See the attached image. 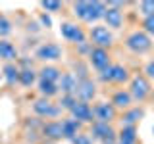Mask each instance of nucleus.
<instances>
[{"label": "nucleus", "mask_w": 154, "mask_h": 144, "mask_svg": "<svg viewBox=\"0 0 154 144\" xmlns=\"http://www.w3.org/2000/svg\"><path fill=\"white\" fill-rule=\"evenodd\" d=\"M104 12H106V4L104 2H75L73 4V14L75 17H79L81 21H87V23H94L98 19L104 17Z\"/></svg>", "instance_id": "f257e3e1"}, {"label": "nucleus", "mask_w": 154, "mask_h": 144, "mask_svg": "<svg viewBox=\"0 0 154 144\" xmlns=\"http://www.w3.org/2000/svg\"><path fill=\"white\" fill-rule=\"evenodd\" d=\"M89 40L94 48H104V50H108V48L114 44V35L106 25H94V27H91V31H89Z\"/></svg>", "instance_id": "f03ea898"}, {"label": "nucleus", "mask_w": 154, "mask_h": 144, "mask_svg": "<svg viewBox=\"0 0 154 144\" xmlns=\"http://www.w3.org/2000/svg\"><path fill=\"white\" fill-rule=\"evenodd\" d=\"M125 46L133 52V54H144L152 48V40L144 31H133L131 35L125 38Z\"/></svg>", "instance_id": "7ed1b4c3"}, {"label": "nucleus", "mask_w": 154, "mask_h": 144, "mask_svg": "<svg viewBox=\"0 0 154 144\" xmlns=\"http://www.w3.org/2000/svg\"><path fill=\"white\" fill-rule=\"evenodd\" d=\"M98 79L102 81V83L122 85V83H125V81H129V71H127V67H123L119 64H112L110 67H106L104 71H100Z\"/></svg>", "instance_id": "20e7f679"}, {"label": "nucleus", "mask_w": 154, "mask_h": 144, "mask_svg": "<svg viewBox=\"0 0 154 144\" xmlns=\"http://www.w3.org/2000/svg\"><path fill=\"white\" fill-rule=\"evenodd\" d=\"M33 112L37 113V117H42V119H56L60 117L62 110L60 106L54 104L50 98H38L33 102Z\"/></svg>", "instance_id": "39448f33"}, {"label": "nucleus", "mask_w": 154, "mask_h": 144, "mask_svg": "<svg viewBox=\"0 0 154 144\" xmlns=\"http://www.w3.org/2000/svg\"><path fill=\"white\" fill-rule=\"evenodd\" d=\"M129 94H131V98L137 100V102L146 100L148 94H150V81L144 75H135L131 79V85H129Z\"/></svg>", "instance_id": "423d86ee"}, {"label": "nucleus", "mask_w": 154, "mask_h": 144, "mask_svg": "<svg viewBox=\"0 0 154 144\" xmlns=\"http://www.w3.org/2000/svg\"><path fill=\"white\" fill-rule=\"evenodd\" d=\"M60 35L66 38L67 42H73V44H81V42L87 40V35L83 31V27H79L77 23H62L60 25Z\"/></svg>", "instance_id": "0eeeda50"}, {"label": "nucleus", "mask_w": 154, "mask_h": 144, "mask_svg": "<svg viewBox=\"0 0 154 144\" xmlns=\"http://www.w3.org/2000/svg\"><path fill=\"white\" fill-rule=\"evenodd\" d=\"M93 113H94V121L106 123V125H110L116 117H118V110L114 108L112 102H98L93 108Z\"/></svg>", "instance_id": "6e6552de"}, {"label": "nucleus", "mask_w": 154, "mask_h": 144, "mask_svg": "<svg viewBox=\"0 0 154 144\" xmlns=\"http://www.w3.org/2000/svg\"><path fill=\"white\" fill-rule=\"evenodd\" d=\"M69 117L77 119L81 125H83V123H94L93 106H91L89 102H81V100H77V104L71 108V112H69Z\"/></svg>", "instance_id": "1a4fd4ad"}, {"label": "nucleus", "mask_w": 154, "mask_h": 144, "mask_svg": "<svg viewBox=\"0 0 154 144\" xmlns=\"http://www.w3.org/2000/svg\"><path fill=\"white\" fill-rule=\"evenodd\" d=\"M89 62H91V65H93L98 73L104 71L106 67L112 65V64H110V54H108V50H104V48H91Z\"/></svg>", "instance_id": "9d476101"}, {"label": "nucleus", "mask_w": 154, "mask_h": 144, "mask_svg": "<svg viewBox=\"0 0 154 144\" xmlns=\"http://www.w3.org/2000/svg\"><path fill=\"white\" fill-rule=\"evenodd\" d=\"M37 60H42V62H56L62 58V48L54 44V42H45L37 48Z\"/></svg>", "instance_id": "9b49d317"}, {"label": "nucleus", "mask_w": 154, "mask_h": 144, "mask_svg": "<svg viewBox=\"0 0 154 144\" xmlns=\"http://www.w3.org/2000/svg\"><path fill=\"white\" fill-rule=\"evenodd\" d=\"M77 100L81 102H91L96 96V85L93 83V79H83L77 83V90H75Z\"/></svg>", "instance_id": "f8f14e48"}, {"label": "nucleus", "mask_w": 154, "mask_h": 144, "mask_svg": "<svg viewBox=\"0 0 154 144\" xmlns=\"http://www.w3.org/2000/svg\"><path fill=\"white\" fill-rule=\"evenodd\" d=\"M104 21H106V27H108V29H119L123 25V10L106 6Z\"/></svg>", "instance_id": "ddd939ff"}, {"label": "nucleus", "mask_w": 154, "mask_h": 144, "mask_svg": "<svg viewBox=\"0 0 154 144\" xmlns=\"http://www.w3.org/2000/svg\"><path fill=\"white\" fill-rule=\"evenodd\" d=\"M41 131H42V136L48 138V140H60V138H64V133H62V121H56V119L46 121L41 127Z\"/></svg>", "instance_id": "4468645a"}, {"label": "nucleus", "mask_w": 154, "mask_h": 144, "mask_svg": "<svg viewBox=\"0 0 154 144\" xmlns=\"http://www.w3.org/2000/svg\"><path fill=\"white\" fill-rule=\"evenodd\" d=\"M0 60L4 64H12L17 60V48L8 38H0Z\"/></svg>", "instance_id": "2eb2a0df"}, {"label": "nucleus", "mask_w": 154, "mask_h": 144, "mask_svg": "<svg viewBox=\"0 0 154 144\" xmlns=\"http://www.w3.org/2000/svg\"><path fill=\"white\" fill-rule=\"evenodd\" d=\"M77 77L75 73H62L60 81H58V88H60L62 94H75L77 90Z\"/></svg>", "instance_id": "dca6fc26"}, {"label": "nucleus", "mask_w": 154, "mask_h": 144, "mask_svg": "<svg viewBox=\"0 0 154 144\" xmlns=\"http://www.w3.org/2000/svg\"><path fill=\"white\" fill-rule=\"evenodd\" d=\"M144 117V112L143 108H129L125 110L123 115H122V123L123 127H137V123Z\"/></svg>", "instance_id": "f3484780"}, {"label": "nucleus", "mask_w": 154, "mask_h": 144, "mask_svg": "<svg viewBox=\"0 0 154 144\" xmlns=\"http://www.w3.org/2000/svg\"><path fill=\"white\" fill-rule=\"evenodd\" d=\"M110 102L114 104L116 110H129L131 104H133V98H131V94H129V90H116Z\"/></svg>", "instance_id": "a211bd4d"}, {"label": "nucleus", "mask_w": 154, "mask_h": 144, "mask_svg": "<svg viewBox=\"0 0 154 144\" xmlns=\"http://www.w3.org/2000/svg\"><path fill=\"white\" fill-rule=\"evenodd\" d=\"M2 79L8 86H14L16 83H19V67L14 62L2 65Z\"/></svg>", "instance_id": "6ab92c4d"}, {"label": "nucleus", "mask_w": 154, "mask_h": 144, "mask_svg": "<svg viewBox=\"0 0 154 144\" xmlns=\"http://www.w3.org/2000/svg\"><path fill=\"white\" fill-rule=\"evenodd\" d=\"M79 131H81V123L77 119L67 117L62 121V133H64V138H67V140H73L77 134H79Z\"/></svg>", "instance_id": "aec40b11"}, {"label": "nucleus", "mask_w": 154, "mask_h": 144, "mask_svg": "<svg viewBox=\"0 0 154 144\" xmlns=\"http://www.w3.org/2000/svg\"><path fill=\"white\" fill-rule=\"evenodd\" d=\"M62 73H64V71L58 69L56 65H45V67H41V71H38V81H48V83H56L58 85Z\"/></svg>", "instance_id": "412c9836"}, {"label": "nucleus", "mask_w": 154, "mask_h": 144, "mask_svg": "<svg viewBox=\"0 0 154 144\" xmlns=\"http://www.w3.org/2000/svg\"><path fill=\"white\" fill-rule=\"evenodd\" d=\"M38 79V73L33 67H19V85L21 86H31Z\"/></svg>", "instance_id": "4be33fe9"}, {"label": "nucleus", "mask_w": 154, "mask_h": 144, "mask_svg": "<svg viewBox=\"0 0 154 144\" xmlns=\"http://www.w3.org/2000/svg\"><path fill=\"white\" fill-rule=\"evenodd\" d=\"M110 129H112V125H106V123H98V121H94L93 125H91V134L89 136L93 138V140H102V138L106 136V134L110 133Z\"/></svg>", "instance_id": "5701e85b"}, {"label": "nucleus", "mask_w": 154, "mask_h": 144, "mask_svg": "<svg viewBox=\"0 0 154 144\" xmlns=\"http://www.w3.org/2000/svg\"><path fill=\"white\" fill-rule=\"evenodd\" d=\"M137 142V127H122L118 134V144H135Z\"/></svg>", "instance_id": "b1692460"}, {"label": "nucleus", "mask_w": 154, "mask_h": 144, "mask_svg": "<svg viewBox=\"0 0 154 144\" xmlns=\"http://www.w3.org/2000/svg\"><path fill=\"white\" fill-rule=\"evenodd\" d=\"M38 94L42 98H52V96L60 94V88H58L56 83H48V81H38Z\"/></svg>", "instance_id": "393cba45"}, {"label": "nucleus", "mask_w": 154, "mask_h": 144, "mask_svg": "<svg viewBox=\"0 0 154 144\" xmlns=\"http://www.w3.org/2000/svg\"><path fill=\"white\" fill-rule=\"evenodd\" d=\"M77 104V96L75 94H62L60 102H58V106H60V110H67V112H71V108Z\"/></svg>", "instance_id": "a878e982"}, {"label": "nucleus", "mask_w": 154, "mask_h": 144, "mask_svg": "<svg viewBox=\"0 0 154 144\" xmlns=\"http://www.w3.org/2000/svg\"><path fill=\"white\" fill-rule=\"evenodd\" d=\"M10 33H12V21H10L4 14H0V38L8 37Z\"/></svg>", "instance_id": "bb28decb"}, {"label": "nucleus", "mask_w": 154, "mask_h": 144, "mask_svg": "<svg viewBox=\"0 0 154 144\" xmlns=\"http://www.w3.org/2000/svg\"><path fill=\"white\" fill-rule=\"evenodd\" d=\"M41 8L45 10V14H54V12H60L64 8L62 2H52V0H46V2H41Z\"/></svg>", "instance_id": "cd10ccee"}, {"label": "nucleus", "mask_w": 154, "mask_h": 144, "mask_svg": "<svg viewBox=\"0 0 154 144\" xmlns=\"http://www.w3.org/2000/svg\"><path fill=\"white\" fill-rule=\"evenodd\" d=\"M139 10H141V14L144 17L152 16L154 14V0H144V2H141L139 4Z\"/></svg>", "instance_id": "c85d7f7f"}, {"label": "nucleus", "mask_w": 154, "mask_h": 144, "mask_svg": "<svg viewBox=\"0 0 154 144\" xmlns=\"http://www.w3.org/2000/svg\"><path fill=\"white\" fill-rule=\"evenodd\" d=\"M143 27H144V33H146V35H154V14L143 19Z\"/></svg>", "instance_id": "c756f323"}, {"label": "nucleus", "mask_w": 154, "mask_h": 144, "mask_svg": "<svg viewBox=\"0 0 154 144\" xmlns=\"http://www.w3.org/2000/svg\"><path fill=\"white\" fill-rule=\"evenodd\" d=\"M100 144H118V133H116L114 129H110V133L100 140Z\"/></svg>", "instance_id": "7c9ffc66"}, {"label": "nucleus", "mask_w": 154, "mask_h": 144, "mask_svg": "<svg viewBox=\"0 0 154 144\" xmlns=\"http://www.w3.org/2000/svg\"><path fill=\"white\" fill-rule=\"evenodd\" d=\"M71 142H73V144H93V138H91L89 134H81V133H79Z\"/></svg>", "instance_id": "2f4dec72"}, {"label": "nucleus", "mask_w": 154, "mask_h": 144, "mask_svg": "<svg viewBox=\"0 0 154 144\" xmlns=\"http://www.w3.org/2000/svg\"><path fill=\"white\" fill-rule=\"evenodd\" d=\"M144 77H146V79H154V60H150L146 64V67H144Z\"/></svg>", "instance_id": "473e14b6"}, {"label": "nucleus", "mask_w": 154, "mask_h": 144, "mask_svg": "<svg viewBox=\"0 0 154 144\" xmlns=\"http://www.w3.org/2000/svg\"><path fill=\"white\" fill-rule=\"evenodd\" d=\"M41 21H42V25H46V27H50V25H52V19L48 17V16H46L45 12L41 14Z\"/></svg>", "instance_id": "72a5a7b5"}, {"label": "nucleus", "mask_w": 154, "mask_h": 144, "mask_svg": "<svg viewBox=\"0 0 154 144\" xmlns=\"http://www.w3.org/2000/svg\"><path fill=\"white\" fill-rule=\"evenodd\" d=\"M0 81H2V69H0Z\"/></svg>", "instance_id": "f704fd0d"}, {"label": "nucleus", "mask_w": 154, "mask_h": 144, "mask_svg": "<svg viewBox=\"0 0 154 144\" xmlns=\"http://www.w3.org/2000/svg\"><path fill=\"white\" fill-rule=\"evenodd\" d=\"M152 131H154V127H152Z\"/></svg>", "instance_id": "c9c22d12"}]
</instances>
